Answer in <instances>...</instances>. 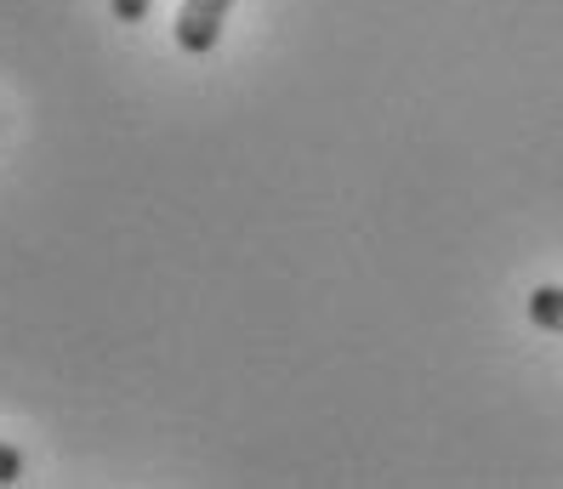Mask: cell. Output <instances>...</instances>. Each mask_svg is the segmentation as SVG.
Listing matches in <instances>:
<instances>
[{
  "instance_id": "1",
  "label": "cell",
  "mask_w": 563,
  "mask_h": 489,
  "mask_svg": "<svg viewBox=\"0 0 563 489\" xmlns=\"http://www.w3.org/2000/svg\"><path fill=\"white\" fill-rule=\"evenodd\" d=\"M228 12H234V0H183V12H177V46H183L188 57L217 52Z\"/></svg>"
},
{
  "instance_id": "2",
  "label": "cell",
  "mask_w": 563,
  "mask_h": 489,
  "mask_svg": "<svg viewBox=\"0 0 563 489\" xmlns=\"http://www.w3.org/2000/svg\"><path fill=\"white\" fill-rule=\"evenodd\" d=\"M523 313L541 324V331H558L563 336V285H536L523 297Z\"/></svg>"
},
{
  "instance_id": "3",
  "label": "cell",
  "mask_w": 563,
  "mask_h": 489,
  "mask_svg": "<svg viewBox=\"0 0 563 489\" xmlns=\"http://www.w3.org/2000/svg\"><path fill=\"white\" fill-rule=\"evenodd\" d=\"M7 484H23V449L0 438V489Z\"/></svg>"
},
{
  "instance_id": "4",
  "label": "cell",
  "mask_w": 563,
  "mask_h": 489,
  "mask_svg": "<svg viewBox=\"0 0 563 489\" xmlns=\"http://www.w3.org/2000/svg\"><path fill=\"white\" fill-rule=\"evenodd\" d=\"M109 12H114V23H143L154 12V0H109Z\"/></svg>"
}]
</instances>
